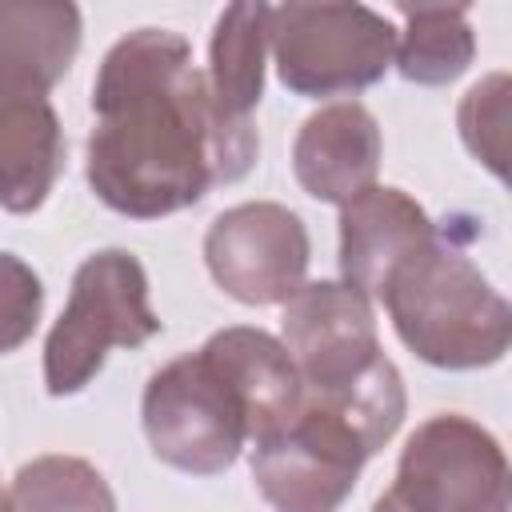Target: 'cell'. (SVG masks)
Masks as SVG:
<instances>
[{
  "mask_svg": "<svg viewBox=\"0 0 512 512\" xmlns=\"http://www.w3.org/2000/svg\"><path fill=\"white\" fill-rule=\"evenodd\" d=\"M476 60V32L456 12L408 16V28L396 36L392 64L408 84H452Z\"/></svg>",
  "mask_w": 512,
  "mask_h": 512,
  "instance_id": "obj_16",
  "label": "cell"
},
{
  "mask_svg": "<svg viewBox=\"0 0 512 512\" xmlns=\"http://www.w3.org/2000/svg\"><path fill=\"white\" fill-rule=\"evenodd\" d=\"M380 156V124L356 100H340L312 112L292 140L296 184L320 204H348L352 196L372 188Z\"/></svg>",
  "mask_w": 512,
  "mask_h": 512,
  "instance_id": "obj_11",
  "label": "cell"
},
{
  "mask_svg": "<svg viewBox=\"0 0 512 512\" xmlns=\"http://www.w3.org/2000/svg\"><path fill=\"white\" fill-rule=\"evenodd\" d=\"M384 308L400 344L432 368L468 372L504 360L512 308L492 280L460 252L432 240L384 288Z\"/></svg>",
  "mask_w": 512,
  "mask_h": 512,
  "instance_id": "obj_2",
  "label": "cell"
},
{
  "mask_svg": "<svg viewBox=\"0 0 512 512\" xmlns=\"http://www.w3.org/2000/svg\"><path fill=\"white\" fill-rule=\"evenodd\" d=\"M272 4L268 0H228L216 16L208 44V88L228 116L252 120V108L264 96V60H268Z\"/></svg>",
  "mask_w": 512,
  "mask_h": 512,
  "instance_id": "obj_15",
  "label": "cell"
},
{
  "mask_svg": "<svg viewBox=\"0 0 512 512\" xmlns=\"http://www.w3.org/2000/svg\"><path fill=\"white\" fill-rule=\"evenodd\" d=\"M312 240L304 220L272 200H248L220 212L204 232L212 280L240 304H284L308 276Z\"/></svg>",
  "mask_w": 512,
  "mask_h": 512,
  "instance_id": "obj_8",
  "label": "cell"
},
{
  "mask_svg": "<svg viewBox=\"0 0 512 512\" xmlns=\"http://www.w3.org/2000/svg\"><path fill=\"white\" fill-rule=\"evenodd\" d=\"M92 112L88 188L132 220L200 204L216 184L248 176L260 152L252 120L216 104L188 40L172 28H136L104 52Z\"/></svg>",
  "mask_w": 512,
  "mask_h": 512,
  "instance_id": "obj_1",
  "label": "cell"
},
{
  "mask_svg": "<svg viewBox=\"0 0 512 512\" xmlns=\"http://www.w3.org/2000/svg\"><path fill=\"white\" fill-rule=\"evenodd\" d=\"M508 96L512 84L504 72H488L480 84H472L456 108V128L464 148L496 176L508 180Z\"/></svg>",
  "mask_w": 512,
  "mask_h": 512,
  "instance_id": "obj_18",
  "label": "cell"
},
{
  "mask_svg": "<svg viewBox=\"0 0 512 512\" xmlns=\"http://www.w3.org/2000/svg\"><path fill=\"white\" fill-rule=\"evenodd\" d=\"M364 464L360 436L312 396H300V408L252 444L256 492L284 512H328L344 504Z\"/></svg>",
  "mask_w": 512,
  "mask_h": 512,
  "instance_id": "obj_7",
  "label": "cell"
},
{
  "mask_svg": "<svg viewBox=\"0 0 512 512\" xmlns=\"http://www.w3.org/2000/svg\"><path fill=\"white\" fill-rule=\"evenodd\" d=\"M76 0H0V96H48L80 52Z\"/></svg>",
  "mask_w": 512,
  "mask_h": 512,
  "instance_id": "obj_12",
  "label": "cell"
},
{
  "mask_svg": "<svg viewBox=\"0 0 512 512\" xmlns=\"http://www.w3.org/2000/svg\"><path fill=\"white\" fill-rule=\"evenodd\" d=\"M508 456L500 440L460 416H428L404 444L380 512H508Z\"/></svg>",
  "mask_w": 512,
  "mask_h": 512,
  "instance_id": "obj_6",
  "label": "cell"
},
{
  "mask_svg": "<svg viewBox=\"0 0 512 512\" xmlns=\"http://www.w3.org/2000/svg\"><path fill=\"white\" fill-rule=\"evenodd\" d=\"M280 344L288 348L304 392L336 388L384 356L376 340L372 296L348 280H304L284 300Z\"/></svg>",
  "mask_w": 512,
  "mask_h": 512,
  "instance_id": "obj_9",
  "label": "cell"
},
{
  "mask_svg": "<svg viewBox=\"0 0 512 512\" xmlns=\"http://www.w3.org/2000/svg\"><path fill=\"white\" fill-rule=\"evenodd\" d=\"M404 16H424V12H456V16H464L476 0H392Z\"/></svg>",
  "mask_w": 512,
  "mask_h": 512,
  "instance_id": "obj_20",
  "label": "cell"
},
{
  "mask_svg": "<svg viewBox=\"0 0 512 512\" xmlns=\"http://www.w3.org/2000/svg\"><path fill=\"white\" fill-rule=\"evenodd\" d=\"M4 508H116V496L88 460L40 456L16 472Z\"/></svg>",
  "mask_w": 512,
  "mask_h": 512,
  "instance_id": "obj_17",
  "label": "cell"
},
{
  "mask_svg": "<svg viewBox=\"0 0 512 512\" xmlns=\"http://www.w3.org/2000/svg\"><path fill=\"white\" fill-rule=\"evenodd\" d=\"M44 312L40 276L12 252H0V356L32 340Z\"/></svg>",
  "mask_w": 512,
  "mask_h": 512,
  "instance_id": "obj_19",
  "label": "cell"
},
{
  "mask_svg": "<svg viewBox=\"0 0 512 512\" xmlns=\"http://www.w3.org/2000/svg\"><path fill=\"white\" fill-rule=\"evenodd\" d=\"M148 300V272L124 248L92 252L68 288V304L44 340L48 396L84 392L104 368L112 348H140L160 332Z\"/></svg>",
  "mask_w": 512,
  "mask_h": 512,
  "instance_id": "obj_3",
  "label": "cell"
},
{
  "mask_svg": "<svg viewBox=\"0 0 512 512\" xmlns=\"http://www.w3.org/2000/svg\"><path fill=\"white\" fill-rule=\"evenodd\" d=\"M432 240V216L400 188L372 184L340 204V276L372 300H380L388 280Z\"/></svg>",
  "mask_w": 512,
  "mask_h": 512,
  "instance_id": "obj_10",
  "label": "cell"
},
{
  "mask_svg": "<svg viewBox=\"0 0 512 512\" xmlns=\"http://www.w3.org/2000/svg\"><path fill=\"white\" fill-rule=\"evenodd\" d=\"M64 172V128L48 96H0V208L36 212Z\"/></svg>",
  "mask_w": 512,
  "mask_h": 512,
  "instance_id": "obj_13",
  "label": "cell"
},
{
  "mask_svg": "<svg viewBox=\"0 0 512 512\" xmlns=\"http://www.w3.org/2000/svg\"><path fill=\"white\" fill-rule=\"evenodd\" d=\"M140 424L152 456L188 476L228 472L252 440L236 384L204 348L152 372L140 400Z\"/></svg>",
  "mask_w": 512,
  "mask_h": 512,
  "instance_id": "obj_5",
  "label": "cell"
},
{
  "mask_svg": "<svg viewBox=\"0 0 512 512\" xmlns=\"http://www.w3.org/2000/svg\"><path fill=\"white\" fill-rule=\"evenodd\" d=\"M268 52L288 92L352 96L392 68L396 28L360 0H284L272 8Z\"/></svg>",
  "mask_w": 512,
  "mask_h": 512,
  "instance_id": "obj_4",
  "label": "cell"
},
{
  "mask_svg": "<svg viewBox=\"0 0 512 512\" xmlns=\"http://www.w3.org/2000/svg\"><path fill=\"white\" fill-rule=\"evenodd\" d=\"M0 504H4V492H0Z\"/></svg>",
  "mask_w": 512,
  "mask_h": 512,
  "instance_id": "obj_21",
  "label": "cell"
},
{
  "mask_svg": "<svg viewBox=\"0 0 512 512\" xmlns=\"http://www.w3.org/2000/svg\"><path fill=\"white\" fill-rule=\"evenodd\" d=\"M204 352L224 368V376L236 384L248 408V428H252L248 444L276 432L300 408V396H304L300 372L288 348L264 328H248V324L220 328L204 340Z\"/></svg>",
  "mask_w": 512,
  "mask_h": 512,
  "instance_id": "obj_14",
  "label": "cell"
}]
</instances>
